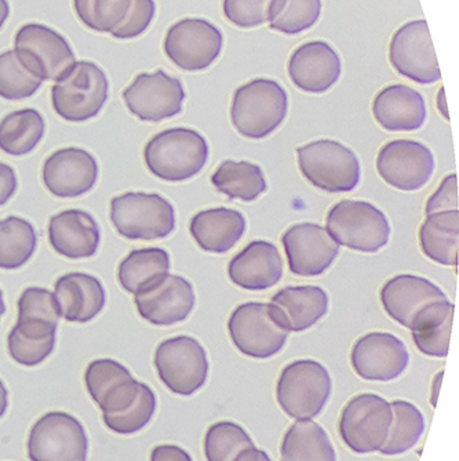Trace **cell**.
<instances>
[{"label": "cell", "mask_w": 459, "mask_h": 461, "mask_svg": "<svg viewBox=\"0 0 459 461\" xmlns=\"http://www.w3.org/2000/svg\"><path fill=\"white\" fill-rule=\"evenodd\" d=\"M58 304L53 293L28 287L18 300V321L7 338L9 354L22 366H38L56 346Z\"/></svg>", "instance_id": "cell-1"}, {"label": "cell", "mask_w": 459, "mask_h": 461, "mask_svg": "<svg viewBox=\"0 0 459 461\" xmlns=\"http://www.w3.org/2000/svg\"><path fill=\"white\" fill-rule=\"evenodd\" d=\"M209 159L206 139L194 129L173 128L155 134L144 149L148 170L160 180L181 183L198 176Z\"/></svg>", "instance_id": "cell-2"}, {"label": "cell", "mask_w": 459, "mask_h": 461, "mask_svg": "<svg viewBox=\"0 0 459 461\" xmlns=\"http://www.w3.org/2000/svg\"><path fill=\"white\" fill-rule=\"evenodd\" d=\"M289 111V97L274 79L250 80L233 93L230 122L238 134L261 140L274 133Z\"/></svg>", "instance_id": "cell-3"}, {"label": "cell", "mask_w": 459, "mask_h": 461, "mask_svg": "<svg viewBox=\"0 0 459 461\" xmlns=\"http://www.w3.org/2000/svg\"><path fill=\"white\" fill-rule=\"evenodd\" d=\"M331 375L318 361L300 359L284 366L276 384V401L295 421L312 420L331 395Z\"/></svg>", "instance_id": "cell-4"}, {"label": "cell", "mask_w": 459, "mask_h": 461, "mask_svg": "<svg viewBox=\"0 0 459 461\" xmlns=\"http://www.w3.org/2000/svg\"><path fill=\"white\" fill-rule=\"evenodd\" d=\"M327 232L339 246L377 253L388 245L391 225L385 214L374 204L345 199L331 207L326 217Z\"/></svg>", "instance_id": "cell-5"}, {"label": "cell", "mask_w": 459, "mask_h": 461, "mask_svg": "<svg viewBox=\"0 0 459 461\" xmlns=\"http://www.w3.org/2000/svg\"><path fill=\"white\" fill-rule=\"evenodd\" d=\"M303 177L319 190L330 194L351 193L360 181L356 154L341 142L319 140L297 149Z\"/></svg>", "instance_id": "cell-6"}, {"label": "cell", "mask_w": 459, "mask_h": 461, "mask_svg": "<svg viewBox=\"0 0 459 461\" xmlns=\"http://www.w3.org/2000/svg\"><path fill=\"white\" fill-rule=\"evenodd\" d=\"M108 100V79L92 61H76L51 87V104L59 118L86 122L94 118Z\"/></svg>", "instance_id": "cell-7"}, {"label": "cell", "mask_w": 459, "mask_h": 461, "mask_svg": "<svg viewBox=\"0 0 459 461\" xmlns=\"http://www.w3.org/2000/svg\"><path fill=\"white\" fill-rule=\"evenodd\" d=\"M109 219L116 232L130 240H162L176 228L173 204L158 194L116 196L111 201Z\"/></svg>", "instance_id": "cell-8"}, {"label": "cell", "mask_w": 459, "mask_h": 461, "mask_svg": "<svg viewBox=\"0 0 459 461\" xmlns=\"http://www.w3.org/2000/svg\"><path fill=\"white\" fill-rule=\"evenodd\" d=\"M228 331L233 346L254 359L279 354L290 333L276 308L266 303H245L236 307L228 321Z\"/></svg>", "instance_id": "cell-9"}, {"label": "cell", "mask_w": 459, "mask_h": 461, "mask_svg": "<svg viewBox=\"0 0 459 461\" xmlns=\"http://www.w3.org/2000/svg\"><path fill=\"white\" fill-rule=\"evenodd\" d=\"M393 411L377 393H359L345 403L338 431L344 444L357 455L381 452L388 442Z\"/></svg>", "instance_id": "cell-10"}, {"label": "cell", "mask_w": 459, "mask_h": 461, "mask_svg": "<svg viewBox=\"0 0 459 461\" xmlns=\"http://www.w3.org/2000/svg\"><path fill=\"white\" fill-rule=\"evenodd\" d=\"M153 364L163 384L181 396L198 393L209 377L206 349L189 336L162 341L155 351Z\"/></svg>", "instance_id": "cell-11"}, {"label": "cell", "mask_w": 459, "mask_h": 461, "mask_svg": "<svg viewBox=\"0 0 459 461\" xmlns=\"http://www.w3.org/2000/svg\"><path fill=\"white\" fill-rule=\"evenodd\" d=\"M224 48V36L210 21L184 18L166 32L163 50L184 71L199 72L217 61Z\"/></svg>", "instance_id": "cell-12"}, {"label": "cell", "mask_w": 459, "mask_h": 461, "mask_svg": "<svg viewBox=\"0 0 459 461\" xmlns=\"http://www.w3.org/2000/svg\"><path fill=\"white\" fill-rule=\"evenodd\" d=\"M14 51L21 64L41 82H57L76 62L67 39L41 24L21 27L15 33Z\"/></svg>", "instance_id": "cell-13"}, {"label": "cell", "mask_w": 459, "mask_h": 461, "mask_svg": "<svg viewBox=\"0 0 459 461\" xmlns=\"http://www.w3.org/2000/svg\"><path fill=\"white\" fill-rule=\"evenodd\" d=\"M89 442L85 429L71 414L50 411L30 432L31 461H86Z\"/></svg>", "instance_id": "cell-14"}, {"label": "cell", "mask_w": 459, "mask_h": 461, "mask_svg": "<svg viewBox=\"0 0 459 461\" xmlns=\"http://www.w3.org/2000/svg\"><path fill=\"white\" fill-rule=\"evenodd\" d=\"M389 61L401 77L419 85H432L442 79L425 20L410 21L393 33L389 45Z\"/></svg>", "instance_id": "cell-15"}, {"label": "cell", "mask_w": 459, "mask_h": 461, "mask_svg": "<svg viewBox=\"0 0 459 461\" xmlns=\"http://www.w3.org/2000/svg\"><path fill=\"white\" fill-rule=\"evenodd\" d=\"M123 100L130 113L142 122H162L183 110L185 90L177 77L165 71L140 74L124 89Z\"/></svg>", "instance_id": "cell-16"}, {"label": "cell", "mask_w": 459, "mask_h": 461, "mask_svg": "<svg viewBox=\"0 0 459 461\" xmlns=\"http://www.w3.org/2000/svg\"><path fill=\"white\" fill-rule=\"evenodd\" d=\"M435 170V158L427 145L414 140H393L377 157V172L389 185L404 193L421 190Z\"/></svg>", "instance_id": "cell-17"}, {"label": "cell", "mask_w": 459, "mask_h": 461, "mask_svg": "<svg viewBox=\"0 0 459 461\" xmlns=\"http://www.w3.org/2000/svg\"><path fill=\"white\" fill-rule=\"evenodd\" d=\"M409 362L406 344L395 334L385 331L364 334L352 347V369L367 382L396 380L403 375Z\"/></svg>", "instance_id": "cell-18"}, {"label": "cell", "mask_w": 459, "mask_h": 461, "mask_svg": "<svg viewBox=\"0 0 459 461\" xmlns=\"http://www.w3.org/2000/svg\"><path fill=\"white\" fill-rule=\"evenodd\" d=\"M282 245L290 272L303 278L321 276L333 266L341 249L326 228L313 222L292 225L283 234Z\"/></svg>", "instance_id": "cell-19"}, {"label": "cell", "mask_w": 459, "mask_h": 461, "mask_svg": "<svg viewBox=\"0 0 459 461\" xmlns=\"http://www.w3.org/2000/svg\"><path fill=\"white\" fill-rule=\"evenodd\" d=\"M142 320L152 325L170 326L191 315L196 297L191 282L180 276H165L134 296Z\"/></svg>", "instance_id": "cell-20"}, {"label": "cell", "mask_w": 459, "mask_h": 461, "mask_svg": "<svg viewBox=\"0 0 459 461\" xmlns=\"http://www.w3.org/2000/svg\"><path fill=\"white\" fill-rule=\"evenodd\" d=\"M98 177V165L90 152L82 149H58L46 159L41 180L57 198H77L89 193Z\"/></svg>", "instance_id": "cell-21"}, {"label": "cell", "mask_w": 459, "mask_h": 461, "mask_svg": "<svg viewBox=\"0 0 459 461\" xmlns=\"http://www.w3.org/2000/svg\"><path fill=\"white\" fill-rule=\"evenodd\" d=\"M287 71L298 89L321 95L338 82L342 72L341 57L327 41H306L292 51Z\"/></svg>", "instance_id": "cell-22"}, {"label": "cell", "mask_w": 459, "mask_h": 461, "mask_svg": "<svg viewBox=\"0 0 459 461\" xmlns=\"http://www.w3.org/2000/svg\"><path fill=\"white\" fill-rule=\"evenodd\" d=\"M87 393L100 406L103 414H118L126 411L139 395L141 382L113 359H97L85 373Z\"/></svg>", "instance_id": "cell-23"}, {"label": "cell", "mask_w": 459, "mask_h": 461, "mask_svg": "<svg viewBox=\"0 0 459 461\" xmlns=\"http://www.w3.org/2000/svg\"><path fill=\"white\" fill-rule=\"evenodd\" d=\"M284 267L279 249L266 240H254L230 260L228 276L242 289L259 292L279 284Z\"/></svg>", "instance_id": "cell-24"}, {"label": "cell", "mask_w": 459, "mask_h": 461, "mask_svg": "<svg viewBox=\"0 0 459 461\" xmlns=\"http://www.w3.org/2000/svg\"><path fill=\"white\" fill-rule=\"evenodd\" d=\"M373 115L383 131L407 133L424 126L427 104L418 90L407 85H391L375 95Z\"/></svg>", "instance_id": "cell-25"}, {"label": "cell", "mask_w": 459, "mask_h": 461, "mask_svg": "<svg viewBox=\"0 0 459 461\" xmlns=\"http://www.w3.org/2000/svg\"><path fill=\"white\" fill-rule=\"evenodd\" d=\"M380 299L389 317L404 328H409L415 313L425 305L448 300L443 290L429 279L409 274L389 279L381 289Z\"/></svg>", "instance_id": "cell-26"}, {"label": "cell", "mask_w": 459, "mask_h": 461, "mask_svg": "<svg viewBox=\"0 0 459 461\" xmlns=\"http://www.w3.org/2000/svg\"><path fill=\"white\" fill-rule=\"evenodd\" d=\"M49 242L62 258H89L97 253L100 230L92 214L71 209L51 217Z\"/></svg>", "instance_id": "cell-27"}, {"label": "cell", "mask_w": 459, "mask_h": 461, "mask_svg": "<svg viewBox=\"0 0 459 461\" xmlns=\"http://www.w3.org/2000/svg\"><path fill=\"white\" fill-rule=\"evenodd\" d=\"M53 294L59 315L67 322H89L105 305L103 284L95 276L83 272H72L57 279Z\"/></svg>", "instance_id": "cell-28"}, {"label": "cell", "mask_w": 459, "mask_h": 461, "mask_svg": "<svg viewBox=\"0 0 459 461\" xmlns=\"http://www.w3.org/2000/svg\"><path fill=\"white\" fill-rule=\"evenodd\" d=\"M189 230L202 250L224 255L242 240L246 219L240 212L215 207L192 217Z\"/></svg>", "instance_id": "cell-29"}, {"label": "cell", "mask_w": 459, "mask_h": 461, "mask_svg": "<svg viewBox=\"0 0 459 461\" xmlns=\"http://www.w3.org/2000/svg\"><path fill=\"white\" fill-rule=\"evenodd\" d=\"M272 305L289 331H305L315 326L328 311V294L321 287L289 286L272 297Z\"/></svg>", "instance_id": "cell-30"}, {"label": "cell", "mask_w": 459, "mask_h": 461, "mask_svg": "<svg viewBox=\"0 0 459 461\" xmlns=\"http://www.w3.org/2000/svg\"><path fill=\"white\" fill-rule=\"evenodd\" d=\"M455 305L436 302L425 305L415 313L410 323L415 347L432 358H446L450 349Z\"/></svg>", "instance_id": "cell-31"}, {"label": "cell", "mask_w": 459, "mask_h": 461, "mask_svg": "<svg viewBox=\"0 0 459 461\" xmlns=\"http://www.w3.org/2000/svg\"><path fill=\"white\" fill-rule=\"evenodd\" d=\"M280 461H337V453L320 424L295 421L283 435Z\"/></svg>", "instance_id": "cell-32"}, {"label": "cell", "mask_w": 459, "mask_h": 461, "mask_svg": "<svg viewBox=\"0 0 459 461\" xmlns=\"http://www.w3.org/2000/svg\"><path fill=\"white\" fill-rule=\"evenodd\" d=\"M422 253L442 266L458 264L459 212H443L427 216L418 232Z\"/></svg>", "instance_id": "cell-33"}, {"label": "cell", "mask_w": 459, "mask_h": 461, "mask_svg": "<svg viewBox=\"0 0 459 461\" xmlns=\"http://www.w3.org/2000/svg\"><path fill=\"white\" fill-rule=\"evenodd\" d=\"M170 256L160 248L139 249L130 251L118 267V281L126 292L139 294L167 276Z\"/></svg>", "instance_id": "cell-34"}, {"label": "cell", "mask_w": 459, "mask_h": 461, "mask_svg": "<svg viewBox=\"0 0 459 461\" xmlns=\"http://www.w3.org/2000/svg\"><path fill=\"white\" fill-rule=\"evenodd\" d=\"M45 119L32 108L10 113L0 121V149L13 157L31 154L45 136Z\"/></svg>", "instance_id": "cell-35"}, {"label": "cell", "mask_w": 459, "mask_h": 461, "mask_svg": "<svg viewBox=\"0 0 459 461\" xmlns=\"http://www.w3.org/2000/svg\"><path fill=\"white\" fill-rule=\"evenodd\" d=\"M218 193L243 202L256 201L268 188L261 167L250 162L225 160L212 176Z\"/></svg>", "instance_id": "cell-36"}, {"label": "cell", "mask_w": 459, "mask_h": 461, "mask_svg": "<svg viewBox=\"0 0 459 461\" xmlns=\"http://www.w3.org/2000/svg\"><path fill=\"white\" fill-rule=\"evenodd\" d=\"M38 245L35 228L21 217L0 221V268L17 269L30 261Z\"/></svg>", "instance_id": "cell-37"}, {"label": "cell", "mask_w": 459, "mask_h": 461, "mask_svg": "<svg viewBox=\"0 0 459 461\" xmlns=\"http://www.w3.org/2000/svg\"><path fill=\"white\" fill-rule=\"evenodd\" d=\"M391 408L393 411L391 432L380 453L383 456L403 455L421 439L425 431L424 414L414 403L407 401H393Z\"/></svg>", "instance_id": "cell-38"}, {"label": "cell", "mask_w": 459, "mask_h": 461, "mask_svg": "<svg viewBox=\"0 0 459 461\" xmlns=\"http://www.w3.org/2000/svg\"><path fill=\"white\" fill-rule=\"evenodd\" d=\"M256 447L245 429L233 421L212 424L204 435L207 461H233L238 453Z\"/></svg>", "instance_id": "cell-39"}, {"label": "cell", "mask_w": 459, "mask_h": 461, "mask_svg": "<svg viewBox=\"0 0 459 461\" xmlns=\"http://www.w3.org/2000/svg\"><path fill=\"white\" fill-rule=\"evenodd\" d=\"M131 0H74L76 17L86 28L111 33L119 27L129 12Z\"/></svg>", "instance_id": "cell-40"}, {"label": "cell", "mask_w": 459, "mask_h": 461, "mask_svg": "<svg viewBox=\"0 0 459 461\" xmlns=\"http://www.w3.org/2000/svg\"><path fill=\"white\" fill-rule=\"evenodd\" d=\"M321 0H280L269 28L283 35H298L315 27L321 15Z\"/></svg>", "instance_id": "cell-41"}, {"label": "cell", "mask_w": 459, "mask_h": 461, "mask_svg": "<svg viewBox=\"0 0 459 461\" xmlns=\"http://www.w3.org/2000/svg\"><path fill=\"white\" fill-rule=\"evenodd\" d=\"M41 83L21 64L14 50L0 54V97L13 101L25 100L40 89Z\"/></svg>", "instance_id": "cell-42"}, {"label": "cell", "mask_w": 459, "mask_h": 461, "mask_svg": "<svg viewBox=\"0 0 459 461\" xmlns=\"http://www.w3.org/2000/svg\"><path fill=\"white\" fill-rule=\"evenodd\" d=\"M157 411V396L149 385L142 383L139 395L126 411L118 414H103L104 423L116 434H134L144 429Z\"/></svg>", "instance_id": "cell-43"}, {"label": "cell", "mask_w": 459, "mask_h": 461, "mask_svg": "<svg viewBox=\"0 0 459 461\" xmlns=\"http://www.w3.org/2000/svg\"><path fill=\"white\" fill-rule=\"evenodd\" d=\"M280 0H224L222 12L230 24L243 30L271 23Z\"/></svg>", "instance_id": "cell-44"}, {"label": "cell", "mask_w": 459, "mask_h": 461, "mask_svg": "<svg viewBox=\"0 0 459 461\" xmlns=\"http://www.w3.org/2000/svg\"><path fill=\"white\" fill-rule=\"evenodd\" d=\"M155 12L157 6L153 0H131L126 17L111 35L116 39H133L142 35L149 28Z\"/></svg>", "instance_id": "cell-45"}, {"label": "cell", "mask_w": 459, "mask_h": 461, "mask_svg": "<svg viewBox=\"0 0 459 461\" xmlns=\"http://www.w3.org/2000/svg\"><path fill=\"white\" fill-rule=\"evenodd\" d=\"M458 176L448 175L440 183L439 188L428 199L425 214L458 211Z\"/></svg>", "instance_id": "cell-46"}, {"label": "cell", "mask_w": 459, "mask_h": 461, "mask_svg": "<svg viewBox=\"0 0 459 461\" xmlns=\"http://www.w3.org/2000/svg\"><path fill=\"white\" fill-rule=\"evenodd\" d=\"M17 177L9 165L0 162V206L13 198L17 191Z\"/></svg>", "instance_id": "cell-47"}, {"label": "cell", "mask_w": 459, "mask_h": 461, "mask_svg": "<svg viewBox=\"0 0 459 461\" xmlns=\"http://www.w3.org/2000/svg\"><path fill=\"white\" fill-rule=\"evenodd\" d=\"M150 461H194L191 455L177 445H159L150 452Z\"/></svg>", "instance_id": "cell-48"}, {"label": "cell", "mask_w": 459, "mask_h": 461, "mask_svg": "<svg viewBox=\"0 0 459 461\" xmlns=\"http://www.w3.org/2000/svg\"><path fill=\"white\" fill-rule=\"evenodd\" d=\"M233 461H272L271 457L264 450L256 449V447H248L238 453Z\"/></svg>", "instance_id": "cell-49"}, {"label": "cell", "mask_w": 459, "mask_h": 461, "mask_svg": "<svg viewBox=\"0 0 459 461\" xmlns=\"http://www.w3.org/2000/svg\"><path fill=\"white\" fill-rule=\"evenodd\" d=\"M436 107L439 110L440 115L445 116L446 121H450V115H448L447 103H446V93L445 87H440L437 95H436Z\"/></svg>", "instance_id": "cell-50"}, {"label": "cell", "mask_w": 459, "mask_h": 461, "mask_svg": "<svg viewBox=\"0 0 459 461\" xmlns=\"http://www.w3.org/2000/svg\"><path fill=\"white\" fill-rule=\"evenodd\" d=\"M10 15V6L7 0H0V30L4 28V23Z\"/></svg>", "instance_id": "cell-51"}, {"label": "cell", "mask_w": 459, "mask_h": 461, "mask_svg": "<svg viewBox=\"0 0 459 461\" xmlns=\"http://www.w3.org/2000/svg\"><path fill=\"white\" fill-rule=\"evenodd\" d=\"M7 409V390L4 382L0 380V417L4 416Z\"/></svg>", "instance_id": "cell-52"}, {"label": "cell", "mask_w": 459, "mask_h": 461, "mask_svg": "<svg viewBox=\"0 0 459 461\" xmlns=\"http://www.w3.org/2000/svg\"><path fill=\"white\" fill-rule=\"evenodd\" d=\"M4 310H6V307H4V293H2V290H0V317L4 315Z\"/></svg>", "instance_id": "cell-53"}]
</instances>
